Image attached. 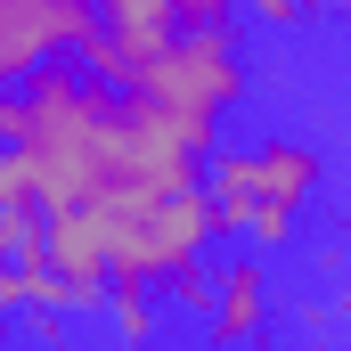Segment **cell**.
<instances>
[{
    "label": "cell",
    "instance_id": "cell-1",
    "mask_svg": "<svg viewBox=\"0 0 351 351\" xmlns=\"http://www.w3.org/2000/svg\"><path fill=\"white\" fill-rule=\"evenodd\" d=\"M311 188H319V156L302 139H278V131L245 139V147H221L213 172H204V196H213L221 229H245L254 245H278L294 229Z\"/></svg>",
    "mask_w": 351,
    "mask_h": 351
},
{
    "label": "cell",
    "instance_id": "cell-2",
    "mask_svg": "<svg viewBox=\"0 0 351 351\" xmlns=\"http://www.w3.org/2000/svg\"><path fill=\"white\" fill-rule=\"evenodd\" d=\"M262 262H221L213 278V311H204V327H213V343H254V327H262Z\"/></svg>",
    "mask_w": 351,
    "mask_h": 351
},
{
    "label": "cell",
    "instance_id": "cell-3",
    "mask_svg": "<svg viewBox=\"0 0 351 351\" xmlns=\"http://www.w3.org/2000/svg\"><path fill=\"white\" fill-rule=\"evenodd\" d=\"M106 311H114V335H123V343H147V335H156V286H114Z\"/></svg>",
    "mask_w": 351,
    "mask_h": 351
}]
</instances>
